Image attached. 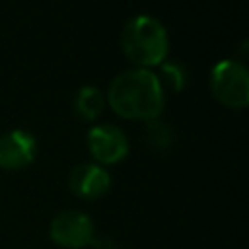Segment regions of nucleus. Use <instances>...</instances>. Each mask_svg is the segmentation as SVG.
Returning <instances> with one entry per match:
<instances>
[{
  "label": "nucleus",
  "instance_id": "nucleus-1",
  "mask_svg": "<svg viewBox=\"0 0 249 249\" xmlns=\"http://www.w3.org/2000/svg\"><path fill=\"white\" fill-rule=\"evenodd\" d=\"M109 107L132 121H156L165 107V89L150 68H128L119 72L107 89Z\"/></svg>",
  "mask_w": 249,
  "mask_h": 249
},
{
  "label": "nucleus",
  "instance_id": "nucleus-2",
  "mask_svg": "<svg viewBox=\"0 0 249 249\" xmlns=\"http://www.w3.org/2000/svg\"><path fill=\"white\" fill-rule=\"evenodd\" d=\"M123 53L138 68L160 66L169 54V35L160 19L148 14L132 16L121 33Z\"/></svg>",
  "mask_w": 249,
  "mask_h": 249
},
{
  "label": "nucleus",
  "instance_id": "nucleus-3",
  "mask_svg": "<svg viewBox=\"0 0 249 249\" xmlns=\"http://www.w3.org/2000/svg\"><path fill=\"white\" fill-rule=\"evenodd\" d=\"M210 89L214 97L230 107L243 109L249 103V70L241 60L224 58L210 70Z\"/></svg>",
  "mask_w": 249,
  "mask_h": 249
},
{
  "label": "nucleus",
  "instance_id": "nucleus-4",
  "mask_svg": "<svg viewBox=\"0 0 249 249\" xmlns=\"http://www.w3.org/2000/svg\"><path fill=\"white\" fill-rule=\"evenodd\" d=\"M51 239L64 249H82L88 247L95 235L93 220L80 210L58 212L49 226Z\"/></svg>",
  "mask_w": 249,
  "mask_h": 249
},
{
  "label": "nucleus",
  "instance_id": "nucleus-5",
  "mask_svg": "<svg viewBox=\"0 0 249 249\" xmlns=\"http://www.w3.org/2000/svg\"><path fill=\"white\" fill-rule=\"evenodd\" d=\"M86 142L89 154L99 165L119 163L128 154V136L121 126L111 123H101L91 126L88 130Z\"/></svg>",
  "mask_w": 249,
  "mask_h": 249
},
{
  "label": "nucleus",
  "instance_id": "nucleus-6",
  "mask_svg": "<svg viewBox=\"0 0 249 249\" xmlns=\"http://www.w3.org/2000/svg\"><path fill=\"white\" fill-rule=\"evenodd\" d=\"M37 156V140L29 130L14 128L0 136V167L21 169Z\"/></svg>",
  "mask_w": 249,
  "mask_h": 249
},
{
  "label": "nucleus",
  "instance_id": "nucleus-7",
  "mask_svg": "<svg viewBox=\"0 0 249 249\" xmlns=\"http://www.w3.org/2000/svg\"><path fill=\"white\" fill-rule=\"evenodd\" d=\"M68 187L76 196L84 200H95L109 193L111 175L99 163H80L72 167L68 175Z\"/></svg>",
  "mask_w": 249,
  "mask_h": 249
},
{
  "label": "nucleus",
  "instance_id": "nucleus-8",
  "mask_svg": "<svg viewBox=\"0 0 249 249\" xmlns=\"http://www.w3.org/2000/svg\"><path fill=\"white\" fill-rule=\"evenodd\" d=\"M105 107V95L95 86H82L74 95V111L84 121H93Z\"/></svg>",
  "mask_w": 249,
  "mask_h": 249
},
{
  "label": "nucleus",
  "instance_id": "nucleus-9",
  "mask_svg": "<svg viewBox=\"0 0 249 249\" xmlns=\"http://www.w3.org/2000/svg\"><path fill=\"white\" fill-rule=\"evenodd\" d=\"M158 80L161 84V88L171 89V91H181L187 86L189 80V70L185 68V64L181 60H173V58H165L160 66H158Z\"/></svg>",
  "mask_w": 249,
  "mask_h": 249
},
{
  "label": "nucleus",
  "instance_id": "nucleus-10",
  "mask_svg": "<svg viewBox=\"0 0 249 249\" xmlns=\"http://www.w3.org/2000/svg\"><path fill=\"white\" fill-rule=\"evenodd\" d=\"M148 142L156 150H165L173 144V128L167 123L161 121H150L148 123Z\"/></svg>",
  "mask_w": 249,
  "mask_h": 249
},
{
  "label": "nucleus",
  "instance_id": "nucleus-11",
  "mask_svg": "<svg viewBox=\"0 0 249 249\" xmlns=\"http://www.w3.org/2000/svg\"><path fill=\"white\" fill-rule=\"evenodd\" d=\"M91 249H119L117 241L109 235H93L91 243H89Z\"/></svg>",
  "mask_w": 249,
  "mask_h": 249
}]
</instances>
